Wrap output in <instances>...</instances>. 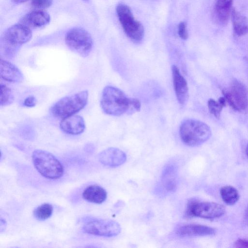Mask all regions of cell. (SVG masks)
<instances>
[{"label":"cell","instance_id":"2","mask_svg":"<svg viewBox=\"0 0 248 248\" xmlns=\"http://www.w3.org/2000/svg\"><path fill=\"white\" fill-rule=\"evenodd\" d=\"M179 135L184 143L195 147L207 141L211 137V131L209 126L204 122L188 119L181 123Z\"/></svg>","mask_w":248,"mask_h":248},{"label":"cell","instance_id":"31","mask_svg":"<svg viewBox=\"0 0 248 248\" xmlns=\"http://www.w3.org/2000/svg\"><path fill=\"white\" fill-rule=\"evenodd\" d=\"M246 154L248 157V144L247 148H246Z\"/></svg>","mask_w":248,"mask_h":248},{"label":"cell","instance_id":"18","mask_svg":"<svg viewBox=\"0 0 248 248\" xmlns=\"http://www.w3.org/2000/svg\"><path fill=\"white\" fill-rule=\"evenodd\" d=\"M82 197L89 202L101 204L106 201L107 193L101 186L93 185L88 186L84 190Z\"/></svg>","mask_w":248,"mask_h":248},{"label":"cell","instance_id":"4","mask_svg":"<svg viewBox=\"0 0 248 248\" xmlns=\"http://www.w3.org/2000/svg\"><path fill=\"white\" fill-rule=\"evenodd\" d=\"M88 96V91L84 90L64 96L51 107L50 111L54 116L62 119L75 114L85 107Z\"/></svg>","mask_w":248,"mask_h":248},{"label":"cell","instance_id":"16","mask_svg":"<svg viewBox=\"0 0 248 248\" xmlns=\"http://www.w3.org/2000/svg\"><path fill=\"white\" fill-rule=\"evenodd\" d=\"M213 228L202 225L188 224L179 227L176 234L183 237L212 235L216 233Z\"/></svg>","mask_w":248,"mask_h":248},{"label":"cell","instance_id":"27","mask_svg":"<svg viewBox=\"0 0 248 248\" xmlns=\"http://www.w3.org/2000/svg\"><path fill=\"white\" fill-rule=\"evenodd\" d=\"M36 103V99L32 95H30L26 97L23 102L24 106L28 108H31L35 106Z\"/></svg>","mask_w":248,"mask_h":248},{"label":"cell","instance_id":"21","mask_svg":"<svg viewBox=\"0 0 248 248\" xmlns=\"http://www.w3.org/2000/svg\"><path fill=\"white\" fill-rule=\"evenodd\" d=\"M220 195L223 201L228 205H233L239 200L237 190L233 186H227L220 189Z\"/></svg>","mask_w":248,"mask_h":248},{"label":"cell","instance_id":"20","mask_svg":"<svg viewBox=\"0 0 248 248\" xmlns=\"http://www.w3.org/2000/svg\"><path fill=\"white\" fill-rule=\"evenodd\" d=\"M233 29L238 36L244 35L248 33V21L245 16L235 9L231 12Z\"/></svg>","mask_w":248,"mask_h":248},{"label":"cell","instance_id":"22","mask_svg":"<svg viewBox=\"0 0 248 248\" xmlns=\"http://www.w3.org/2000/svg\"><path fill=\"white\" fill-rule=\"evenodd\" d=\"M226 101L224 97H220L217 101L210 99L208 101V108L210 112L216 118L220 117L222 108L226 106Z\"/></svg>","mask_w":248,"mask_h":248},{"label":"cell","instance_id":"7","mask_svg":"<svg viewBox=\"0 0 248 248\" xmlns=\"http://www.w3.org/2000/svg\"><path fill=\"white\" fill-rule=\"evenodd\" d=\"M65 41L72 51L84 57L89 55L93 44L91 34L80 27L70 30L65 35Z\"/></svg>","mask_w":248,"mask_h":248},{"label":"cell","instance_id":"13","mask_svg":"<svg viewBox=\"0 0 248 248\" xmlns=\"http://www.w3.org/2000/svg\"><path fill=\"white\" fill-rule=\"evenodd\" d=\"M99 161L109 167H116L123 164L126 160L125 154L120 149L108 148L102 151L98 155Z\"/></svg>","mask_w":248,"mask_h":248},{"label":"cell","instance_id":"9","mask_svg":"<svg viewBox=\"0 0 248 248\" xmlns=\"http://www.w3.org/2000/svg\"><path fill=\"white\" fill-rule=\"evenodd\" d=\"M222 93L226 102L234 110H245L248 106V92L245 85L237 79L232 80L229 90Z\"/></svg>","mask_w":248,"mask_h":248},{"label":"cell","instance_id":"10","mask_svg":"<svg viewBox=\"0 0 248 248\" xmlns=\"http://www.w3.org/2000/svg\"><path fill=\"white\" fill-rule=\"evenodd\" d=\"M82 228L87 233L105 237L117 235L121 231L119 224L116 221L102 219L90 220L86 223Z\"/></svg>","mask_w":248,"mask_h":248},{"label":"cell","instance_id":"14","mask_svg":"<svg viewBox=\"0 0 248 248\" xmlns=\"http://www.w3.org/2000/svg\"><path fill=\"white\" fill-rule=\"evenodd\" d=\"M60 126L65 133L76 135L83 133L86 125L84 120L81 116L73 114L62 119Z\"/></svg>","mask_w":248,"mask_h":248},{"label":"cell","instance_id":"6","mask_svg":"<svg viewBox=\"0 0 248 248\" xmlns=\"http://www.w3.org/2000/svg\"><path fill=\"white\" fill-rule=\"evenodd\" d=\"M116 12L126 36L133 42H140L144 37V28L141 23L134 18L130 8L120 3L116 7Z\"/></svg>","mask_w":248,"mask_h":248},{"label":"cell","instance_id":"12","mask_svg":"<svg viewBox=\"0 0 248 248\" xmlns=\"http://www.w3.org/2000/svg\"><path fill=\"white\" fill-rule=\"evenodd\" d=\"M177 167L174 164L166 166L163 170L161 180L160 187L163 192L170 193L174 191L178 182Z\"/></svg>","mask_w":248,"mask_h":248},{"label":"cell","instance_id":"29","mask_svg":"<svg viewBox=\"0 0 248 248\" xmlns=\"http://www.w3.org/2000/svg\"><path fill=\"white\" fill-rule=\"evenodd\" d=\"M244 217L246 222L248 224V206L245 211Z\"/></svg>","mask_w":248,"mask_h":248},{"label":"cell","instance_id":"25","mask_svg":"<svg viewBox=\"0 0 248 248\" xmlns=\"http://www.w3.org/2000/svg\"><path fill=\"white\" fill-rule=\"evenodd\" d=\"M53 0H32L31 6L35 9H44L50 7Z\"/></svg>","mask_w":248,"mask_h":248},{"label":"cell","instance_id":"23","mask_svg":"<svg viewBox=\"0 0 248 248\" xmlns=\"http://www.w3.org/2000/svg\"><path fill=\"white\" fill-rule=\"evenodd\" d=\"M52 206L49 203H44L38 206L33 211V216L39 220H45L49 218L53 213Z\"/></svg>","mask_w":248,"mask_h":248},{"label":"cell","instance_id":"19","mask_svg":"<svg viewBox=\"0 0 248 248\" xmlns=\"http://www.w3.org/2000/svg\"><path fill=\"white\" fill-rule=\"evenodd\" d=\"M233 0H216L215 5V12L218 21L222 23H226L232 10Z\"/></svg>","mask_w":248,"mask_h":248},{"label":"cell","instance_id":"1","mask_svg":"<svg viewBox=\"0 0 248 248\" xmlns=\"http://www.w3.org/2000/svg\"><path fill=\"white\" fill-rule=\"evenodd\" d=\"M100 106L106 114L115 116L132 114L139 111L141 107L138 99L128 97L122 90L111 86L104 88Z\"/></svg>","mask_w":248,"mask_h":248},{"label":"cell","instance_id":"5","mask_svg":"<svg viewBox=\"0 0 248 248\" xmlns=\"http://www.w3.org/2000/svg\"><path fill=\"white\" fill-rule=\"evenodd\" d=\"M31 37V29L21 23L10 27L4 32L2 39L5 52L13 56L20 46L29 42Z\"/></svg>","mask_w":248,"mask_h":248},{"label":"cell","instance_id":"17","mask_svg":"<svg viewBox=\"0 0 248 248\" xmlns=\"http://www.w3.org/2000/svg\"><path fill=\"white\" fill-rule=\"evenodd\" d=\"M0 75L4 80L14 83H20L24 80L21 71L15 64L4 60L0 61Z\"/></svg>","mask_w":248,"mask_h":248},{"label":"cell","instance_id":"11","mask_svg":"<svg viewBox=\"0 0 248 248\" xmlns=\"http://www.w3.org/2000/svg\"><path fill=\"white\" fill-rule=\"evenodd\" d=\"M171 72L174 90L177 99L180 104L185 105L188 98L187 82L177 66L172 65Z\"/></svg>","mask_w":248,"mask_h":248},{"label":"cell","instance_id":"30","mask_svg":"<svg viewBox=\"0 0 248 248\" xmlns=\"http://www.w3.org/2000/svg\"><path fill=\"white\" fill-rule=\"evenodd\" d=\"M28 0H12V1L16 3H21L25 2Z\"/></svg>","mask_w":248,"mask_h":248},{"label":"cell","instance_id":"8","mask_svg":"<svg viewBox=\"0 0 248 248\" xmlns=\"http://www.w3.org/2000/svg\"><path fill=\"white\" fill-rule=\"evenodd\" d=\"M225 212V208L219 203L192 199L188 202L186 214L188 217L213 219L222 216Z\"/></svg>","mask_w":248,"mask_h":248},{"label":"cell","instance_id":"15","mask_svg":"<svg viewBox=\"0 0 248 248\" xmlns=\"http://www.w3.org/2000/svg\"><path fill=\"white\" fill-rule=\"evenodd\" d=\"M50 17L48 13L39 10L29 12L24 15L20 21V23L30 29L43 27L50 22Z\"/></svg>","mask_w":248,"mask_h":248},{"label":"cell","instance_id":"28","mask_svg":"<svg viewBox=\"0 0 248 248\" xmlns=\"http://www.w3.org/2000/svg\"><path fill=\"white\" fill-rule=\"evenodd\" d=\"M236 248H248V240L239 238L236 240L234 244Z\"/></svg>","mask_w":248,"mask_h":248},{"label":"cell","instance_id":"3","mask_svg":"<svg viewBox=\"0 0 248 248\" xmlns=\"http://www.w3.org/2000/svg\"><path fill=\"white\" fill-rule=\"evenodd\" d=\"M32 159L34 167L44 177L57 179L63 174V167L58 159L51 153L42 150H35Z\"/></svg>","mask_w":248,"mask_h":248},{"label":"cell","instance_id":"24","mask_svg":"<svg viewBox=\"0 0 248 248\" xmlns=\"http://www.w3.org/2000/svg\"><path fill=\"white\" fill-rule=\"evenodd\" d=\"M14 100V95L10 88L4 84L0 86V105L6 106L11 104Z\"/></svg>","mask_w":248,"mask_h":248},{"label":"cell","instance_id":"26","mask_svg":"<svg viewBox=\"0 0 248 248\" xmlns=\"http://www.w3.org/2000/svg\"><path fill=\"white\" fill-rule=\"evenodd\" d=\"M178 27V34L180 37L183 40H186L188 38L186 23L184 22H181L179 24Z\"/></svg>","mask_w":248,"mask_h":248}]
</instances>
